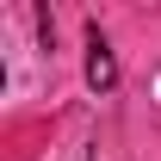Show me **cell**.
Masks as SVG:
<instances>
[{"label":"cell","mask_w":161,"mask_h":161,"mask_svg":"<svg viewBox=\"0 0 161 161\" xmlns=\"http://www.w3.org/2000/svg\"><path fill=\"white\" fill-rule=\"evenodd\" d=\"M75 161H93V155H87V149H80V155H75Z\"/></svg>","instance_id":"7a4b0ae2"},{"label":"cell","mask_w":161,"mask_h":161,"mask_svg":"<svg viewBox=\"0 0 161 161\" xmlns=\"http://www.w3.org/2000/svg\"><path fill=\"white\" fill-rule=\"evenodd\" d=\"M87 87H93V93H112V87H118V62H112V50H105L99 31L87 43Z\"/></svg>","instance_id":"6da1fadb"}]
</instances>
